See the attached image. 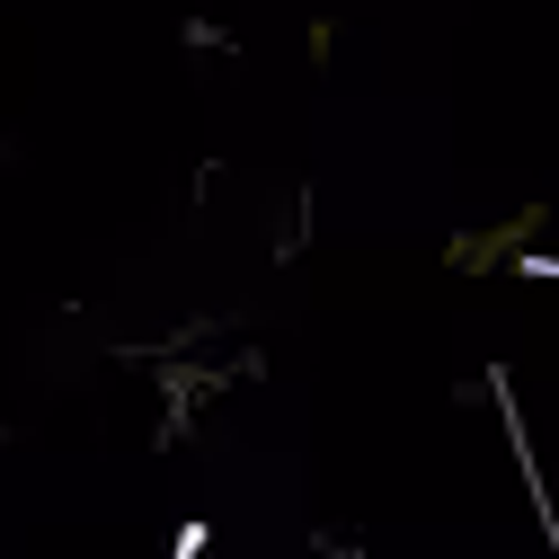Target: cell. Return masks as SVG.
<instances>
[{
    "label": "cell",
    "instance_id": "6da1fadb",
    "mask_svg": "<svg viewBox=\"0 0 559 559\" xmlns=\"http://www.w3.org/2000/svg\"><path fill=\"white\" fill-rule=\"evenodd\" d=\"M533 231H542V204H524V214H515V223H498V231H462V240L444 249V266H462V275H479V266H498L507 249H524Z\"/></svg>",
    "mask_w": 559,
    "mask_h": 559
}]
</instances>
